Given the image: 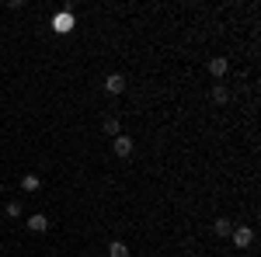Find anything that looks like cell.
I'll list each match as a JSON object with an SVG mask.
<instances>
[{
    "instance_id": "cell-4",
    "label": "cell",
    "mask_w": 261,
    "mask_h": 257,
    "mask_svg": "<svg viewBox=\"0 0 261 257\" xmlns=\"http://www.w3.org/2000/svg\"><path fill=\"white\" fill-rule=\"evenodd\" d=\"M205 70H209V77H213V80H220V77H226V70H230V63H226V56H213Z\"/></svg>"
},
{
    "instance_id": "cell-10",
    "label": "cell",
    "mask_w": 261,
    "mask_h": 257,
    "mask_svg": "<svg viewBox=\"0 0 261 257\" xmlns=\"http://www.w3.org/2000/svg\"><path fill=\"white\" fill-rule=\"evenodd\" d=\"M101 132H108V136L115 139V136H119V119H115V115H108V119H101Z\"/></svg>"
},
{
    "instance_id": "cell-5",
    "label": "cell",
    "mask_w": 261,
    "mask_h": 257,
    "mask_svg": "<svg viewBox=\"0 0 261 257\" xmlns=\"http://www.w3.org/2000/svg\"><path fill=\"white\" fill-rule=\"evenodd\" d=\"M105 91H108V94H122V91H125V77H122V73H108V77H105Z\"/></svg>"
},
{
    "instance_id": "cell-7",
    "label": "cell",
    "mask_w": 261,
    "mask_h": 257,
    "mask_svg": "<svg viewBox=\"0 0 261 257\" xmlns=\"http://www.w3.org/2000/svg\"><path fill=\"white\" fill-rule=\"evenodd\" d=\"M213 233H216V237H230V233H233V222L220 216L216 222H213Z\"/></svg>"
},
{
    "instance_id": "cell-1",
    "label": "cell",
    "mask_w": 261,
    "mask_h": 257,
    "mask_svg": "<svg viewBox=\"0 0 261 257\" xmlns=\"http://www.w3.org/2000/svg\"><path fill=\"white\" fill-rule=\"evenodd\" d=\"M230 240L237 243V250H247V247L254 243V230H251V226H233V233H230Z\"/></svg>"
},
{
    "instance_id": "cell-8",
    "label": "cell",
    "mask_w": 261,
    "mask_h": 257,
    "mask_svg": "<svg viewBox=\"0 0 261 257\" xmlns=\"http://www.w3.org/2000/svg\"><path fill=\"white\" fill-rule=\"evenodd\" d=\"M209 98L216 101V104H226V101H230V91H226L223 83H213V91H209Z\"/></svg>"
},
{
    "instance_id": "cell-2",
    "label": "cell",
    "mask_w": 261,
    "mask_h": 257,
    "mask_svg": "<svg viewBox=\"0 0 261 257\" xmlns=\"http://www.w3.org/2000/svg\"><path fill=\"white\" fill-rule=\"evenodd\" d=\"M112 150H115V157H122V160H125V157H133L136 142H133L129 136H122V132H119V136H115V142H112Z\"/></svg>"
},
{
    "instance_id": "cell-3",
    "label": "cell",
    "mask_w": 261,
    "mask_h": 257,
    "mask_svg": "<svg viewBox=\"0 0 261 257\" xmlns=\"http://www.w3.org/2000/svg\"><path fill=\"white\" fill-rule=\"evenodd\" d=\"M73 24H77V18H73L70 11H60V14H56V21H53V28H56L60 35H66V32H73Z\"/></svg>"
},
{
    "instance_id": "cell-6",
    "label": "cell",
    "mask_w": 261,
    "mask_h": 257,
    "mask_svg": "<svg viewBox=\"0 0 261 257\" xmlns=\"http://www.w3.org/2000/svg\"><path fill=\"white\" fill-rule=\"evenodd\" d=\"M49 226H53V222H49V219L42 216V212H39V216H32V219H28V230H32V233H45Z\"/></svg>"
},
{
    "instance_id": "cell-9",
    "label": "cell",
    "mask_w": 261,
    "mask_h": 257,
    "mask_svg": "<svg viewBox=\"0 0 261 257\" xmlns=\"http://www.w3.org/2000/svg\"><path fill=\"white\" fill-rule=\"evenodd\" d=\"M108 257H129V243L112 240V243H108Z\"/></svg>"
},
{
    "instance_id": "cell-11",
    "label": "cell",
    "mask_w": 261,
    "mask_h": 257,
    "mask_svg": "<svg viewBox=\"0 0 261 257\" xmlns=\"http://www.w3.org/2000/svg\"><path fill=\"white\" fill-rule=\"evenodd\" d=\"M21 188H24V191H28V195H32V191H39V188H42V181L35 178V174H28V178L21 181Z\"/></svg>"
},
{
    "instance_id": "cell-12",
    "label": "cell",
    "mask_w": 261,
    "mask_h": 257,
    "mask_svg": "<svg viewBox=\"0 0 261 257\" xmlns=\"http://www.w3.org/2000/svg\"><path fill=\"white\" fill-rule=\"evenodd\" d=\"M21 212H24V209H21V202H7V216H11V219H18Z\"/></svg>"
}]
</instances>
